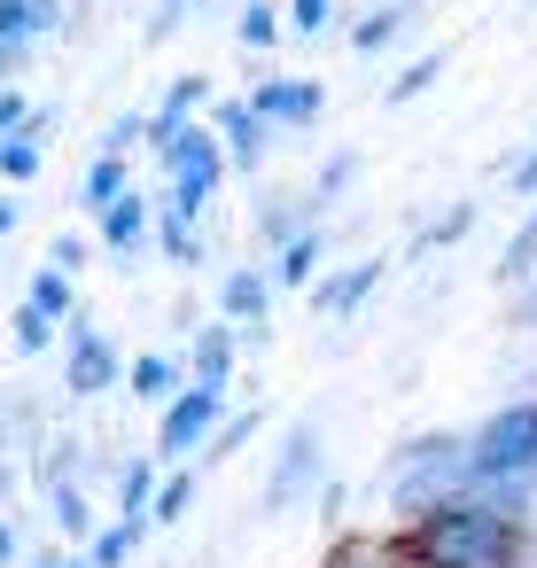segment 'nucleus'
<instances>
[{
	"instance_id": "f257e3e1",
	"label": "nucleus",
	"mask_w": 537,
	"mask_h": 568,
	"mask_svg": "<svg viewBox=\"0 0 537 568\" xmlns=\"http://www.w3.org/2000/svg\"><path fill=\"white\" fill-rule=\"evenodd\" d=\"M421 568H514V521L490 506H444L413 537Z\"/></svg>"
},
{
	"instance_id": "f03ea898",
	"label": "nucleus",
	"mask_w": 537,
	"mask_h": 568,
	"mask_svg": "<svg viewBox=\"0 0 537 568\" xmlns=\"http://www.w3.org/2000/svg\"><path fill=\"white\" fill-rule=\"evenodd\" d=\"M467 475H475V452H459L452 436H428V444H413V452L397 459V475H389V498L421 514V506H436L444 490H459Z\"/></svg>"
},
{
	"instance_id": "7ed1b4c3",
	"label": "nucleus",
	"mask_w": 537,
	"mask_h": 568,
	"mask_svg": "<svg viewBox=\"0 0 537 568\" xmlns=\"http://www.w3.org/2000/svg\"><path fill=\"white\" fill-rule=\"evenodd\" d=\"M475 475L483 483H537V405H506L475 436Z\"/></svg>"
},
{
	"instance_id": "20e7f679",
	"label": "nucleus",
	"mask_w": 537,
	"mask_h": 568,
	"mask_svg": "<svg viewBox=\"0 0 537 568\" xmlns=\"http://www.w3.org/2000/svg\"><path fill=\"white\" fill-rule=\"evenodd\" d=\"M164 164H172V211H188V219H195V211L211 203V187H219V172H226V156H219V141L188 125V133H172V141H164Z\"/></svg>"
},
{
	"instance_id": "39448f33",
	"label": "nucleus",
	"mask_w": 537,
	"mask_h": 568,
	"mask_svg": "<svg viewBox=\"0 0 537 568\" xmlns=\"http://www.w3.org/2000/svg\"><path fill=\"white\" fill-rule=\"evenodd\" d=\"M211 420H219V389H188V397H172V413H164V452L180 459V452H195L203 436H211Z\"/></svg>"
},
{
	"instance_id": "423d86ee",
	"label": "nucleus",
	"mask_w": 537,
	"mask_h": 568,
	"mask_svg": "<svg viewBox=\"0 0 537 568\" xmlns=\"http://www.w3.org/2000/svg\"><path fill=\"white\" fill-rule=\"evenodd\" d=\"M118 382V351H110V335H94L87 320L71 327V389L79 397H94V389H110Z\"/></svg>"
},
{
	"instance_id": "0eeeda50",
	"label": "nucleus",
	"mask_w": 537,
	"mask_h": 568,
	"mask_svg": "<svg viewBox=\"0 0 537 568\" xmlns=\"http://www.w3.org/2000/svg\"><path fill=\"white\" fill-rule=\"evenodd\" d=\"M250 110H257V118H281V125H304V118L320 110V87H312V79H273V87H257Z\"/></svg>"
},
{
	"instance_id": "6e6552de",
	"label": "nucleus",
	"mask_w": 537,
	"mask_h": 568,
	"mask_svg": "<svg viewBox=\"0 0 537 568\" xmlns=\"http://www.w3.org/2000/svg\"><path fill=\"white\" fill-rule=\"evenodd\" d=\"M48 24H55V0H0V55H24V40Z\"/></svg>"
},
{
	"instance_id": "1a4fd4ad",
	"label": "nucleus",
	"mask_w": 537,
	"mask_h": 568,
	"mask_svg": "<svg viewBox=\"0 0 537 568\" xmlns=\"http://www.w3.org/2000/svg\"><path fill=\"white\" fill-rule=\"evenodd\" d=\"M312 459H320V444H312V428H296V436H288V452H281V475L265 483V506H288V498L312 483Z\"/></svg>"
},
{
	"instance_id": "9d476101",
	"label": "nucleus",
	"mask_w": 537,
	"mask_h": 568,
	"mask_svg": "<svg viewBox=\"0 0 537 568\" xmlns=\"http://www.w3.org/2000/svg\"><path fill=\"white\" fill-rule=\"evenodd\" d=\"M219 125H226V156H234V164H257V156H265V118H257L250 102H226Z\"/></svg>"
},
{
	"instance_id": "9b49d317",
	"label": "nucleus",
	"mask_w": 537,
	"mask_h": 568,
	"mask_svg": "<svg viewBox=\"0 0 537 568\" xmlns=\"http://www.w3.org/2000/svg\"><path fill=\"white\" fill-rule=\"evenodd\" d=\"M102 242H110L118 257H133V250L149 242V203H141V195H125V203H110V211H102Z\"/></svg>"
},
{
	"instance_id": "f8f14e48",
	"label": "nucleus",
	"mask_w": 537,
	"mask_h": 568,
	"mask_svg": "<svg viewBox=\"0 0 537 568\" xmlns=\"http://www.w3.org/2000/svg\"><path fill=\"white\" fill-rule=\"evenodd\" d=\"M226 366H234V335L211 327V335L195 343V389H226Z\"/></svg>"
},
{
	"instance_id": "ddd939ff",
	"label": "nucleus",
	"mask_w": 537,
	"mask_h": 568,
	"mask_svg": "<svg viewBox=\"0 0 537 568\" xmlns=\"http://www.w3.org/2000/svg\"><path fill=\"white\" fill-rule=\"evenodd\" d=\"M79 195H87V211H110V203H125V195H133V187H125V156H102V164L87 172V187H79Z\"/></svg>"
},
{
	"instance_id": "4468645a",
	"label": "nucleus",
	"mask_w": 537,
	"mask_h": 568,
	"mask_svg": "<svg viewBox=\"0 0 537 568\" xmlns=\"http://www.w3.org/2000/svg\"><path fill=\"white\" fill-rule=\"evenodd\" d=\"M0 180H9V187L40 180V133H17V141H0Z\"/></svg>"
},
{
	"instance_id": "2eb2a0df",
	"label": "nucleus",
	"mask_w": 537,
	"mask_h": 568,
	"mask_svg": "<svg viewBox=\"0 0 537 568\" xmlns=\"http://www.w3.org/2000/svg\"><path fill=\"white\" fill-rule=\"evenodd\" d=\"M374 273H382V265H351L343 281H327V288H320V312H351V304L374 288Z\"/></svg>"
},
{
	"instance_id": "dca6fc26",
	"label": "nucleus",
	"mask_w": 537,
	"mask_h": 568,
	"mask_svg": "<svg viewBox=\"0 0 537 568\" xmlns=\"http://www.w3.org/2000/svg\"><path fill=\"white\" fill-rule=\"evenodd\" d=\"M24 304H32V312H48V320H63V312L79 304V296H71V273H55V265H48V273L32 281V296H24Z\"/></svg>"
},
{
	"instance_id": "f3484780",
	"label": "nucleus",
	"mask_w": 537,
	"mask_h": 568,
	"mask_svg": "<svg viewBox=\"0 0 537 568\" xmlns=\"http://www.w3.org/2000/svg\"><path fill=\"white\" fill-rule=\"evenodd\" d=\"M226 312H234V320H257V312H265V273H234V281H226Z\"/></svg>"
},
{
	"instance_id": "a211bd4d",
	"label": "nucleus",
	"mask_w": 537,
	"mask_h": 568,
	"mask_svg": "<svg viewBox=\"0 0 537 568\" xmlns=\"http://www.w3.org/2000/svg\"><path fill=\"white\" fill-rule=\"evenodd\" d=\"M273 40H281L273 0H250V9H242V48H273Z\"/></svg>"
},
{
	"instance_id": "6ab92c4d",
	"label": "nucleus",
	"mask_w": 537,
	"mask_h": 568,
	"mask_svg": "<svg viewBox=\"0 0 537 568\" xmlns=\"http://www.w3.org/2000/svg\"><path fill=\"white\" fill-rule=\"evenodd\" d=\"M133 545H141V521H118V529H102V537H94V568H118Z\"/></svg>"
},
{
	"instance_id": "aec40b11",
	"label": "nucleus",
	"mask_w": 537,
	"mask_h": 568,
	"mask_svg": "<svg viewBox=\"0 0 537 568\" xmlns=\"http://www.w3.org/2000/svg\"><path fill=\"white\" fill-rule=\"evenodd\" d=\"M17 133H32V102H24V87H0V141H17Z\"/></svg>"
},
{
	"instance_id": "412c9836",
	"label": "nucleus",
	"mask_w": 537,
	"mask_h": 568,
	"mask_svg": "<svg viewBox=\"0 0 537 568\" xmlns=\"http://www.w3.org/2000/svg\"><path fill=\"white\" fill-rule=\"evenodd\" d=\"M133 389L141 397H172V358H133Z\"/></svg>"
},
{
	"instance_id": "4be33fe9",
	"label": "nucleus",
	"mask_w": 537,
	"mask_h": 568,
	"mask_svg": "<svg viewBox=\"0 0 537 568\" xmlns=\"http://www.w3.org/2000/svg\"><path fill=\"white\" fill-rule=\"evenodd\" d=\"M48 335H55V320L24 304V312H17V351H48Z\"/></svg>"
},
{
	"instance_id": "5701e85b",
	"label": "nucleus",
	"mask_w": 537,
	"mask_h": 568,
	"mask_svg": "<svg viewBox=\"0 0 537 568\" xmlns=\"http://www.w3.org/2000/svg\"><path fill=\"white\" fill-rule=\"evenodd\" d=\"M55 521H63L71 537H87V529H94V521H87V498H79L71 483H55Z\"/></svg>"
},
{
	"instance_id": "b1692460",
	"label": "nucleus",
	"mask_w": 537,
	"mask_h": 568,
	"mask_svg": "<svg viewBox=\"0 0 537 568\" xmlns=\"http://www.w3.org/2000/svg\"><path fill=\"white\" fill-rule=\"evenodd\" d=\"M529 265H537V211H529V226H521V234H514V250H506V281H521Z\"/></svg>"
},
{
	"instance_id": "393cba45",
	"label": "nucleus",
	"mask_w": 537,
	"mask_h": 568,
	"mask_svg": "<svg viewBox=\"0 0 537 568\" xmlns=\"http://www.w3.org/2000/svg\"><path fill=\"white\" fill-rule=\"evenodd\" d=\"M405 24H397V9H374L366 24H358V48H382V40H397Z\"/></svg>"
},
{
	"instance_id": "a878e982",
	"label": "nucleus",
	"mask_w": 537,
	"mask_h": 568,
	"mask_svg": "<svg viewBox=\"0 0 537 568\" xmlns=\"http://www.w3.org/2000/svg\"><path fill=\"white\" fill-rule=\"evenodd\" d=\"M312 257H320V242H312V234H296V242H288V257H281V281H304V273H312Z\"/></svg>"
},
{
	"instance_id": "bb28decb",
	"label": "nucleus",
	"mask_w": 537,
	"mask_h": 568,
	"mask_svg": "<svg viewBox=\"0 0 537 568\" xmlns=\"http://www.w3.org/2000/svg\"><path fill=\"white\" fill-rule=\"evenodd\" d=\"M188 498H195V483H188V475H180V483H164V490H156V521H180V514H188Z\"/></svg>"
},
{
	"instance_id": "cd10ccee",
	"label": "nucleus",
	"mask_w": 537,
	"mask_h": 568,
	"mask_svg": "<svg viewBox=\"0 0 537 568\" xmlns=\"http://www.w3.org/2000/svg\"><path fill=\"white\" fill-rule=\"evenodd\" d=\"M428 79H436V55H421V63H413V71H405V79L389 87V102H413V94H421Z\"/></svg>"
},
{
	"instance_id": "c85d7f7f",
	"label": "nucleus",
	"mask_w": 537,
	"mask_h": 568,
	"mask_svg": "<svg viewBox=\"0 0 537 568\" xmlns=\"http://www.w3.org/2000/svg\"><path fill=\"white\" fill-rule=\"evenodd\" d=\"M71 265H87V242L79 234H55V273H71Z\"/></svg>"
},
{
	"instance_id": "c756f323",
	"label": "nucleus",
	"mask_w": 537,
	"mask_h": 568,
	"mask_svg": "<svg viewBox=\"0 0 537 568\" xmlns=\"http://www.w3.org/2000/svg\"><path fill=\"white\" fill-rule=\"evenodd\" d=\"M296 32H327V0H296Z\"/></svg>"
},
{
	"instance_id": "7c9ffc66",
	"label": "nucleus",
	"mask_w": 537,
	"mask_h": 568,
	"mask_svg": "<svg viewBox=\"0 0 537 568\" xmlns=\"http://www.w3.org/2000/svg\"><path fill=\"white\" fill-rule=\"evenodd\" d=\"M9 560H17V529H9V521H0V568H9Z\"/></svg>"
},
{
	"instance_id": "2f4dec72",
	"label": "nucleus",
	"mask_w": 537,
	"mask_h": 568,
	"mask_svg": "<svg viewBox=\"0 0 537 568\" xmlns=\"http://www.w3.org/2000/svg\"><path fill=\"white\" fill-rule=\"evenodd\" d=\"M514 187H521V195H529V187H537V156H529V164H521V172H514Z\"/></svg>"
},
{
	"instance_id": "473e14b6",
	"label": "nucleus",
	"mask_w": 537,
	"mask_h": 568,
	"mask_svg": "<svg viewBox=\"0 0 537 568\" xmlns=\"http://www.w3.org/2000/svg\"><path fill=\"white\" fill-rule=\"evenodd\" d=\"M63 568H94V560H63Z\"/></svg>"
}]
</instances>
